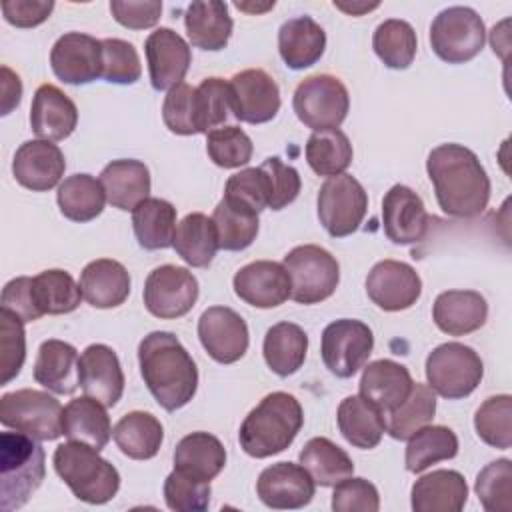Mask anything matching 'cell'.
Wrapping results in <instances>:
<instances>
[{
  "mask_svg": "<svg viewBox=\"0 0 512 512\" xmlns=\"http://www.w3.org/2000/svg\"><path fill=\"white\" fill-rule=\"evenodd\" d=\"M318 220L334 238L354 234L368 210L364 186L350 174L330 176L318 192Z\"/></svg>",
  "mask_w": 512,
  "mask_h": 512,
  "instance_id": "11",
  "label": "cell"
},
{
  "mask_svg": "<svg viewBox=\"0 0 512 512\" xmlns=\"http://www.w3.org/2000/svg\"><path fill=\"white\" fill-rule=\"evenodd\" d=\"M412 384L414 380L406 366L382 358L364 368L360 378V394L386 416L408 398Z\"/></svg>",
  "mask_w": 512,
  "mask_h": 512,
  "instance_id": "26",
  "label": "cell"
},
{
  "mask_svg": "<svg viewBox=\"0 0 512 512\" xmlns=\"http://www.w3.org/2000/svg\"><path fill=\"white\" fill-rule=\"evenodd\" d=\"M206 152L220 168H240L250 162L254 146L240 126H220L206 134Z\"/></svg>",
  "mask_w": 512,
  "mask_h": 512,
  "instance_id": "50",
  "label": "cell"
},
{
  "mask_svg": "<svg viewBox=\"0 0 512 512\" xmlns=\"http://www.w3.org/2000/svg\"><path fill=\"white\" fill-rule=\"evenodd\" d=\"M150 82L154 90L178 86L192 62L188 42L172 28H156L144 42Z\"/></svg>",
  "mask_w": 512,
  "mask_h": 512,
  "instance_id": "20",
  "label": "cell"
},
{
  "mask_svg": "<svg viewBox=\"0 0 512 512\" xmlns=\"http://www.w3.org/2000/svg\"><path fill=\"white\" fill-rule=\"evenodd\" d=\"M198 280L182 266L162 264L154 268L144 282V306L156 318H180L188 314L198 300Z\"/></svg>",
  "mask_w": 512,
  "mask_h": 512,
  "instance_id": "13",
  "label": "cell"
},
{
  "mask_svg": "<svg viewBox=\"0 0 512 512\" xmlns=\"http://www.w3.org/2000/svg\"><path fill=\"white\" fill-rule=\"evenodd\" d=\"M2 116L10 114L12 108L20 104L22 98V82L18 74H14L8 66H2Z\"/></svg>",
  "mask_w": 512,
  "mask_h": 512,
  "instance_id": "62",
  "label": "cell"
},
{
  "mask_svg": "<svg viewBox=\"0 0 512 512\" xmlns=\"http://www.w3.org/2000/svg\"><path fill=\"white\" fill-rule=\"evenodd\" d=\"M42 446L24 432H2L0 436V508L4 512L22 508L40 488L46 476Z\"/></svg>",
  "mask_w": 512,
  "mask_h": 512,
  "instance_id": "4",
  "label": "cell"
},
{
  "mask_svg": "<svg viewBox=\"0 0 512 512\" xmlns=\"http://www.w3.org/2000/svg\"><path fill=\"white\" fill-rule=\"evenodd\" d=\"M262 352L268 368L286 378L302 368L308 352V334L294 322H278L268 328Z\"/></svg>",
  "mask_w": 512,
  "mask_h": 512,
  "instance_id": "37",
  "label": "cell"
},
{
  "mask_svg": "<svg viewBox=\"0 0 512 512\" xmlns=\"http://www.w3.org/2000/svg\"><path fill=\"white\" fill-rule=\"evenodd\" d=\"M326 48L324 28L310 16L286 20L278 30V50L284 64L292 70H304L316 64Z\"/></svg>",
  "mask_w": 512,
  "mask_h": 512,
  "instance_id": "29",
  "label": "cell"
},
{
  "mask_svg": "<svg viewBox=\"0 0 512 512\" xmlns=\"http://www.w3.org/2000/svg\"><path fill=\"white\" fill-rule=\"evenodd\" d=\"M224 196L230 200H236L260 214L264 208H268V202H270L268 174L262 170V166L244 168L228 178Z\"/></svg>",
  "mask_w": 512,
  "mask_h": 512,
  "instance_id": "56",
  "label": "cell"
},
{
  "mask_svg": "<svg viewBox=\"0 0 512 512\" xmlns=\"http://www.w3.org/2000/svg\"><path fill=\"white\" fill-rule=\"evenodd\" d=\"M366 294L378 308L398 312L416 304L422 294V280L410 264L382 260L366 276Z\"/></svg>",
  "mask_w": 512,
  "mask_h": 512,
  "instance_id": "17",
  "label": "cell"
},
{
  "mask_svg": "<svg viewBox=\"0 0 512 512\" xmlns=\"http://www.w3.org/2000/svg\"><path fill=\"white\" fill-rule=\"evenodd\" d=\"M474 428L488 446L508 450L512 446V396L498 394L486 398L474 414Z\"/></svg>",
  "mask_w": 512,
  "mask_h": 512,
  "instance_id": "48",
  "label": "cell"
},
{
  "mask_svg": "<svg viewBox=\"0 0 512 512\" xmlns=\"http://www.w3.org/2000/svg\"><path fill=\"white\" fill-rule=\"evenodd\" d=\"M142 66L136 48L120 38L102 40V78L112 84H134Z\"/></svg>",
  "mask_w": 512,
  "mask_h": 512,
  "instance_id": "54",
  "label": "cell"
},
{
  "mask_svg": "<svg viewBox=\"0 0 512 512\" xmlns=\"http://www.w3.org/2000/svg\"><path fill=\"white\" fill-rule=\"evenodd\" d=\"M62 414L60 402L42 390L22 388L0 398V422L34 440L60 438L64 434Z\"/></svg>",
  "mask_w": 512,
  "mask_h": 512,
  "instance_id": "9",
  "label": "cell"
},
{
  "mask_svg": "<svg viewBox=\"0 0 512 512\" xmlns=\"http://www.w3.org/2000/svg\"><path fill=\"white\" fill-rule=\"evenodd\" d=\"M56 200L64 218L72 222H90L102 214L106 192L102 182L90 174H72L58 186Z\"/></svg>",
  "mask_w": 512,
  "mask_h": 512,
  "instance_id": "40",
  "label": "cell"
},
{
  "mask_svg": "<svg viewBox=\"0 0 512 512\" xmlns=\"http://www.w3.org/2000/svg\"><path fill=\"white\" fill-rule=\"evenodd\" d=\"M234 292L240 300L256 308H276L290 298L292 284L284 264L256 260L234 274Z\"/></svg>",
  "mask_w": 512,
  "mask_h": 512,
  "instance_id": "21",
  "label": "cell"
},
{
  "mask_svg": "<svg viewBox=\"0 0 512 512\" xmlns=\"http://www.w3.org/2000/svg\"><path fill=\"white\" fill-rule=\"evenodd\" d=\"M212 220L218 232V246L228 252H240L248 248L258 234V212L252 208L222 196L212 212Z\"/></svg>",
  "mask_w": 512,
  "mask_h": 512,
  "instance_id": "42",
  "label": "cell"
},
{
  "mask_svg": "<svg viewBox=\"0 0 512 512\" xmlns=\"http://www.w3.org/2000/svg\"><path fill=\"white\" fill-rule=\"evenodd\" d=\"M262 170L268 174L270 182V202L268 208L282 210L288 204H292L302 188V180L296 168L284 164L278 156L266 158L262 164Z\"/></svg>",
  "mask_w": 512,
  "mask_h": 512,
  "instance_id": "58",
  "label": "cell"
},
{
  "mask_svg": "<svg viewBox=\"0 0 512 512\" xmlns=\"http://www.w3.org/2000/svg\"><path fill=\"white\" fill-rule=\"evenodd\" d=\"M480 504L488 512L512 510V462L500 458L484 466L474 486Z\"/></svg>",
  "mask_w": 512,
  "mask_h": 512,
  "instance_id": "49",
  "label": "cell"
},
{
  "mask_svg": "<svg viewBox=\"0 0 512 512\" xmlns=\"http://www.w3.org/2000/svg\"><path fill=\"white\" fill-rule=\"evenodd\" d=\"M300 464L318 486H336L354 472L352 458L324 436L310 438L304 444L300 450Z\"/></svg>",
  "mask_w": 512,
  "mask_h": 512,
  "instance_id": "41",
  "label": "cell"
},
{
  "mask_svg": "<svg viewBox=\"0 0 512 512\" xmlns=\"http://www.w3.org/2000/svg\"><path fill=\"white\" fill-rule=\"evenodd\" d=\"M304 424L300 402L288 392H272L244 418L238 440L252 458H268L284 452Z\"/></svg>",
  "mask_w": 512,
  "mask_h": 512,
  "instance_id": "3",
  "label": "cell"
},
{
  "mask_svg": "<svg viewBox=\"0 0 512 512\" xmlns=\"http://www.w3.org/2000/svg\"><path fill=\"white\" fill-rule=\"evenodd\" d=\"M140 374L154 400L168 412L186 406L198 388V368L182 342L164 330L150 332L138 344Z\"/></svg>",
  "mask_w": 512,
  "mask_h": 512,
  "instance_id": "2",
  "label": "cell"
},
{
  "mask_svg": "<svg viewBox=\"0 0 512 512\" xmlns=\"http://www.w3.org/2000/svg\"><path fill=\"white\" fill-rule=\"evenodd\" d=\"M162 120L166 128L180 136L200 134L198 126V106H196V88L180 82L170 88L162 104Z\"/></svg>",
  "mask_w": 512,
  "mask_h": 512,
  "instance_id": "52",
  "label": "cell"
},
{
  "mask_svg": "<svg viewBox=\"0 0 512 512\" xmlns=\"http://www.w3.org/2000/svg\"><path fill=\"white\" fill-rule=\"evenodd\" d=\"M336 8L344 10L346 14H352V16H360L364 12H370L374 8H378V2H372V4H366V2H352V4H344V2H334Z\"/></svg>",
  "mask_w": 512,
  "mask_h": 512,
  "instance_id": "63",
  "label": "cell"
},
{
  "mask_svg": "<svg viewBox=\"0 0 512 512\" xmlns=\"http://www.w3.org/2000/svg\"><path fill=\"white\" fill-rule=\"evenodd\" d=\"M432 318L444 334L464 336L484 326L488 304L476 290H446L436 296Z\"/></svg>",
  "mask_w": 512,
  "mask_h": 512,
  "instance_id": "25",
  "label": "cell"
},
{
  "mask_svg": "<svg viewBox=\"0 0 512 512\" xmlns=\"http://www.w3.org/2000/svg\"><path fill=\"white\" fill-rule=\"evenodd\" d=\"M210 482H198L172 470L164 480V500L170 510L176 512H202L210 504Z\"/></svg>",
  "mask_w": 512,
  "mask_h": 512,
  "instance_id": "55",
  "label": "cell"
},
{
  "mask_svg": "<svg viewBox=\"0 0 512 512\" xmlns=\"http://www.w3.org/2000/svg\"><path fill=\"white\" fill-rule=\"evenodd\" d=\"M486 42V28L476 10L450 6L438 12L430 24V46L448 64H464L480 54Z\"/></svg>",
  "mask_w": 512,
  "mask_h": 512,
  "instance_id": "8",
  "label": "cell"
},
{
  "mask_svg": "<svg viewBox=\"0 0 512 512\" xmlns=\"http://www.w3.org/2000/svg\"><path fill=\"white\" fill-rule=\"evenodd\" d=\"M50 66L66 84H90L102 76V40L82 34H62L50 50Z\"/></svg>",
  "mask_w": 512,
  "mask_h": 512,
  "instance_id": "16",
  "label": "cell"
},
{
  "mask_svg": "<svg viewBox=\"0 0 512 512\" xmlns=\"http://www.w3.org/2000/svg\"><path fill=\"white\" fill-rule=\"evenodd\" d=\"M226 466V448L208 432L184 436L174 450V470L198 482L214 480Z\"/></svg>",
  "mask_w": 512,
  "mask_h": 512,
  "instance_id": "33",
  "label": "cell"
},
{
  "mask_svg": "<svg viewBox=\"0 0 512 512\" xmlns=\"http://www.w3.org/2000/svg\"><path fill=\"white\" fill-rule=\"evenodd\" d=\"M66 160L62 150L50 140H26L14 154L12 174L16 182L32 192L54 188L64 176Z\"/></svg>",
  "mask_w": 512,
  "mask_h": 512,
  "instance_id": "22",
  "label": "cell"
},
{
  "mask_svg": "<svg viewBox=\"0 0 512 512\" xmlns=\"http://www.w3.org/2000/svg\"><path fill=\"white\" fill-rule=\"evenodd\" d=\"M430 216L422 198L404 184H394L382 200V228L394 244H416L428 232Z\"/></svg>",
  "mask_w": 512,
  "mask_h": 512,
  "instance_id": "19",
  "label": "cell"
},
{
  "mask_svg": "<svg viewBox=\"0 0 512 512\" xmlns=\"http://www.w3.org/2000/svg\"><path fill=\"white\" fill-rule=\"evenodd\" d=\"M336 420L342 436L362 450L378 446L386 432L384 414L362 394L346 396L338 406Z\"/></svg>",
  "mask_w": 512,
  "mask_h": 512,
  "instance_id": "35",
  "label": "cell"
},
{
  "mask_svg": "<svg viewBox=\"0 0 512 512\" xmlns=\"http://www.w3.org/2000/svg\"><path fill=\"white\" fill-rule=\"evenodd\" d=\"M308 166L318 176H338L352 162V144L340 128L312 132L306 142Z\"/></svg>",
  "mask_w": 512,
  "mask_h": 512,
  "instance_id": "47",
  "label": "cell"
},
{
  "mask_svg": "<svg viewBox=\"0 0 512 512\" xmlns=\"http://www.w3.org/2000/svg\"><path fill=\"white\" fill-rule=\"evenodd\" d=\"M198 338L208 356L220 364L240 360L248 350V326L228 306H210L198 320Z\"/></svg>",
  "mask_w": 512,
  "mask_h": 512,
  "instance_id": "15",
  "label": "cell"
},
{
  "mask_svg": "<svg viewBox=\"0 0 512 512\" xmlns=\"http://www.w3.org/2000/svg\"><path fill=\"white\" fill-rule=\"evenodd\" d=\"M110 12L114 20L130 30H144L154 26L162 14V2L158 0H144V2H122L112 0Z\"/></svg>",
  "mask_w": 512,
  "mask_h": 512,
  "instance_id": "60",
  "label": "cell"
},
{
  "mask_svg": "<svg viewBox=\"0 0 512 512\" xmlns=\"http://www.w3.org/2000/svg\"><path fill=\"white\" fill-rule=\"evenodd\" d=\"M52 462L56 474L82 502L106 504L120 488L118 470L88 444L70 440L56 446Z\"/></svg>",
  "mask_w": 512,
  "mask_h": 512,
  "instance_id": "5",
  "label": "cell"
},
{
  "mask_svg": "<svg viewBox=\"0 0 512 512\" xmlns=\"http://www.w3.org/2000/svg\"><path fill=\"white\" fill-rule=\"evenodd\" d=\"M106 200L118 210H134L150 194V172L140 160L122 158L104 166L100 178Z\"/></svg>",
  "mask_w": 512,
  "mask_h": 512,
  "instance_id": "31",
  "label": "cell"
},
{
  "mask_svg": "<svg viewBox=\"0 0 512 512\" xmlns=\"http://www.w3.org/2000/svg\"><path fill=\"white\" fill-rule=\"evenodd\" d=\"M62 432L68 440L88 444L100 452L112 436L106 406L86 394L80 398H72L64 406Z\"/></svg>",
  "mask_w": 512,
  "mask_h": 512,
  "instance_id": "34",
  "label": "cell"
},
{
  "mask_svg": "<svg viewBox=\"0 0 512 512\" xmlns=\"http://www.w3.org/2000/svg\"><path fill=\"white\" fill-rule=\"evenodd\" d=\"M26 358L24 322L8 310L0 308V384H8L22 370Z\"/></svg>",
  "mask_w": 512,
  "mask_h": 512,
  "instance_id": "53",
  "label": "cell"
},
{
  "mask_svg": "<svg viewBox=\"0 0 512 512\" xmlns=\"http://www.w3.org/2000/svg\"><path fill=\"white\" fill-rule=\"evenodd\" d=\"M484 376L480 356L466 344L446 342L436 346L426 358V380L434 394L460 400L470 396Z\"/></svg>",
  "mask_w": 512,
  "mask_h": 512,
  "instance_id": "6",
  "label": "cell"
},
{
  "mask_svg": "<svg viewBox=\"0 0 512 512\" xmlns=\"http://www.w3.org/2000/svg\"><path fill=\"white\" fill-rule=\"evenodd\" d=\"M282 264L292 284L290 298L298 304H318L330 298L340 282L338 260L316 244L292 248Z\"/></svg>",
  "mask_w": 512,
  "mask_h": 512,
  "instance_id": "7",
  "label": "cell"
},
{
  "mask_svg": "<svg viewBox=\"0 0 512 512\" xmlns=\"http://www.w3.org/2000/svg\"><path fill=\"white\" fill-rule=\"evenodd\" d=\"M54 10L52 0H6L2 2L4 20L16 28H34Z\"/></svg>",
  "mask_w": 512,
  "mask_h": 512,
  "instance_id": "61",
  "label": "cell"
},
{
  "mask_svg": "<svg viewBox=\"0 0 512 512\" xmlns=\"http://www.w3.org/2000/svg\"><path fill=\"white\" fill-rule=\"evenodd\" d=\"M458 454V438L448 426H422L408 438L406 470L412 474L424 472L428 466L450 460Z\"/></svg>",
  "mask_w": 512,
  "mask_h": 512,
  "instance_id": "43",
  "label": "cell"
},
{
  "mask_svg": "<svg viewBox=\"0 0 512 512\" xmlns=\"http://www.w3.org/2000/svg\"><path fill=\"white\" fill-rule=\"evenodd\" d=\"M410 498L416 512H460L468 500V486L456 470H434L414 482Z\"/></svg>",
  "mask_w": 512,
  "mask_h": 512,
  "instance_id": "30",
  "label": "cell"
},
{
  "mask_svg": "<svg viewBox=\"0 0 512 512\" xmlns=\"http://www.w3.org/2000/svg\"><path fill=\"white\" fill-rule=\"evenodd\" d=\"M232 116L248 124L270 122L280 110V88L262 68H248L228 82Z\"/></svg>",
  "mask_w": 512,
  "mask_h": 512,
  "instance_id": "14",
  "label": "cell"
},
{
  "mask_svg": "<svg viewBox=\"0 0 512 512\" xmlns=\"http://www.w3.org/2000/svg\"><path fill=\"white\" fill-rule=\"evenodd\" d=\"M0 304H2V310L12 312L22 322H34L42 316L38 312L34 296H32V278L30 276H18V278L10 280L2 288Z\"/></svg>",
  "mask_w": 512,
  "mask_h": 512,
  "instance_id": "59",
  "label": "cell"
},
{
  "mask_svg": "<svg viewBox=\"0 0 512 512\" xmlns=\"http://www.w3.org/2000/svg\"><path fill=\"white\" fill-rule=\"evenodd\" d=\"M438 206L456 218H474L490 200V178L478 156L462 144H440L426 160Z\"/></svg>",
  "mask_w": 512,
  "mask_h": 512,
  "instance_id": "1",
  "label": "cell"
},
{
  "mask_svg": "<svg viewBox=\"0 0 512 512\" xmlns=\"http://www.w3.org/2000/svg\"><path fill=\"white\" fill-rule=\"evenodd\" d=\"M184 26L192 46L216 52L226 48L234 22L228 14V4L218 0H198L188 4Z\"/></svg>",
  "mask_w": 512,
  "mask_h": 512,
  "instance_id": "32",
  "label": "cell"
},
{
  "mask_svg": "<svg viewBox=\"0 0 512 512\" xmlns=\"http://www.w3.org/2000/svg\"><path fill=\"white\" fill-rule=\"evenodd\" d=\"M112 438L122 454L132 460H150L158 454L164 428L156 416L150 412L134 410L124 414L112 428Z\"/></svg>",
  "mask_w": 512,
  "mask_h": 512,
  "instance_id": "36",
  "label": "cell"
},
{
  "mask_svg": "<svg viewBox=\"0 0 512 512\" xmlns=\"http://www.w3.org/2000/svg\"><path fill=\"white\" fill-rule=\"evenodd\" d=\"M236 8H238V10H244V12H266V10L274 8V0H272V2H266V4H244V2H236Z\"/></svg>",
  "mask_w": 512,
  "mask_h": 512,
  "instance_id": "64",
  "label": "cell"
},
{
  "mask_svg": "<svg viewBox=\"0 0 512 512\" xmlns=\"http://www.w3.org/2000/svg\"><path fill=\"white\" fill-rule=\"evenodd\" d=\"M34 380L54 394H72L80 386L78 350L64 340H44L34 362Z\"/></svg>",
  "mask_w": 512,
  "mask_h": 512,
  "instance_id": "27",
  "label": "cell"
},
{
  "mask_svg": "<svg viewBox=\"0 0 512 512\" xmlns=\"http://www.w3.org/2000/svg\"><path fill=\"white\" fill-rule=\"evenodd\" d=\"M196 106L200 134H208L210 130L224 126L232 114L228 82L216 76L202 80L200 86H196Z\"/></svg>",
  "mask_w": 512,
  "mask_h": 512,
  "instance_id": "51",
  "label": "cell"
},
{
  "mask_svg": "<svg viewBox=\"0 0 512 512\" xmlns=\"http://www.w3.org/2000/svg\"><path fill=\"white\" fill-rule=\"evenodd\" d=\"M298 120L314 132L338 128L350 108V96L340 78L332 74H314L304 78L292 98Z\"/></svg>",
  "mask_w": 512,
  "mask_h": 512,
  "instance_id": "10",
  "label": "cell"
},
{
  "mask_svg": "<svg viewBox=\"0 0 512 512\" xmlns=\"http://www.w3.org/2000/svg\"><path fill=\"white\" fill-rule=\"evenodd\" d=\"M80 386L86 396L106 408L114 406L124 392V372L116 352L106 344H90L80 354Z\"/></svg>",
  "mask_w": 512,
  "mask_h": 512,
  "instance_id": "23",
  "label": "cell"
},
{
  "mask_svg": "<svg viewBox=\"0 0 512 512\" xmlns=\"http://www.w3.org/2000/svg\"><path fill=\"white\" fill-rule=\"evenodd\" d=\"M316 482L302 464L278 462L264 468L256 482L260 500L274 510H298L314 498Z\"/></svg>",
  "mask_w": 512,
  "mask_h": 512,
  "instance_id": "18",
  "label": "cell"
},
{
  "mask_svg": "<svg viewBox=\"0 0 512 512\" xmlns=\"http://www.w3.org/2000/svg\"><path fill=\"white\" fill-rule=\"evenodd\" d=\"M82 298L94 308H116L130 294V274L118 260L98 258L80 274Z\"/></svg>",
  "mask_w": 512,
  "mask_h": 512,
  "instance_id": "28",
  "label": "cell"
},
{
  "mask_svg": "<svg viewBox=\"0 0 512 512\" xmlns=\"http://www.w3.org/2000/svg\"><path fill=\"white\" fill-rule=\"evenodd\" d=\"M436 414V394L428 384L414 382L408 398L384 416L386 432L394 440H408L416 430L430 424Z\"/></svg>",
  "mask_w": 512,
  "mask_h": 512,
  "instance_id": "45",
  "label": "cell"
},
{
  "mask_svg": "<svg viewBox=\"0 0 512 512\" xmlns=\"http://www.w3.org/2000/svg\"><path fill=\"white\" fill-rule=\"evenodd\" d=\"M372 48L388 68L406 70L416 56V32L406 20L388 18L376 26Z\"/></svg>",
  "mask_w": 512,
  "mask_h": 512,
  "instance_id": "46",
  "label": "cell"
},
{
  "mask_svg": "<svg viewBox=\"0 0 512 512\" xmlns=\"http://www.w3.org/2000/svg\"><path fill=\"white\" fill-rule=\"evenodd\" d=\"M380 496L372 482L366 478H344L334 486L332 510L334 512H376Z\"/></svg>",
  "mask_w": 512,
  "mask_h": 512,
  "instance_id": "57",
  "label": "cell"
},
{
  "mask_svg": "<svg viewBox=\"0 0 512 512\" xmlns=\"http://www.w3.org/2000/svg\"><path fill=\"white\" fill-rule=\"evenodd\" d=\"M374 336L368 324L354 318L330 322L322 332L320 354L324 366L338 378L354 376L368 362Z\"/></svg>",
  "mask_w": 512,
  "mask_h": 512,
  "instance_id": "12",
  "label": "cell"
},
{
  "mask_svg": "<svg viewBox=\"0 0 512 512\" xmlns=\"http://www.w3.org/2000/svg\"><path fill=\"white\" fill-rule=\"evenodd\" d=\"M78 124L76 104L54 84H42L30 106V126L40 140H64Z\"/></svg>",
  "mask_w": 512,
  "mask_h": 512,
  "instance_id": "24",
  "label": "cell"
},
{
  "mask_svg": "<svg viewBox=\"0 0 512 512\" xmlns=\"http://www.w3.org/2000/svg\"><path fill=\"white\" fill-rule=\"evenodd\" d=\"M132 228L142 248H170L176 232V208L168 200L146 198L132 210Z\"/></svg>",
  "mask_w": 512,
  "mask_h": 512,
  "instance_id": "39",
  "label": "cell"
},
{
  "mask_svg": "<svg viewBox=\"0 0 512 512\" xmlns=\"http://www.w3.org/2000/svg\"><path fill=\"white\" fill-rule=\"evenodd\" d=\"M32 296L42 316L68 314L80 306L82 290L66 270L52 268L32 278Z\"/></svg>",
  "mask_w": 512,
  "mask_h": 512,
  "instance_id": "44",
  "label": "cell"
},
{
  "mask_svg": "<svg viewBox=\"0 0 512 512\" xmlns=\"http://www.w3.org/2000/svg\"><path fill=\"white\" fill-rule=\"evenodd\" d=\"M172 246L192 268H206L220 248L214 220L202 212L186 214L176 224Z\"/></svg>",
  "mask_w": 512,
  "mask_h": 512,
  "instance_id": "38",
  "label": "cell"
}]
</instances>
